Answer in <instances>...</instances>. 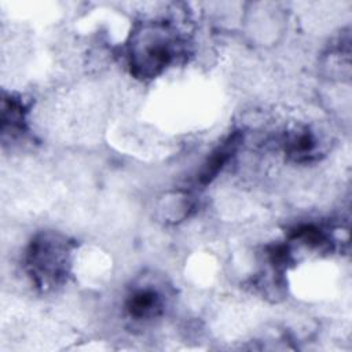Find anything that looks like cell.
Segmentation results:
<instances>
[{"mask_svg":"<svg viewBox=\"0 0 352 352\" xmlns=\"http://www.w3.org/2000/svg\"><path fill=\"white\" fill-rule=\"evenodd\" d=\"M176 55V40L162 26L146 28L135 34L129 63L132 72L142 78H151L162 73Z\"/></svg>","mask_w":352,"mask_h":352,"instance_id":"obj_1","label":"cell"},{"mask_svg":"<svg viewBox=\"0 0 352 352\" xmlns=\"http://www.w3.org/2000/svg\"><path fill=\"white\" fill-rule=\"evenodd\" d=\"M66 252V248L52 238L44 236L33 242L28 257L33 276L45 282L55 280L65 271Z\"/></svg>","mask_w":352,"mask_h":352,"instance_id":"obj_2","label":"cell"},{"mask_svg":"<svg viewBox=\"0 0 352 352\" xmlns=\"http://www.w3.org/2000/svg\"><path fill=\"white\" fill-rule=\"evenodd\" d=\"M161 309V300L154 290L135 292L128 300V311L136 319L153 318Z\"/></svg>","mask_w":352,"mask_h":352,"instance_id":"obj_3","label":"cell"}]
</instances>
